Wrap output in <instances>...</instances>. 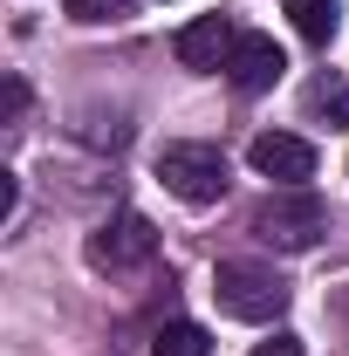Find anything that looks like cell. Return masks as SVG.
I'll return each instance as SVG.
<instances>
[{
    "label": "cell",
    "instance_id": "1",
    "mask_svg": "<svg viewBox=\"0 0 349 356\" xmlns=\"http://www.w3.org/2000/svg\"><path fill=\"white\" fill-rule=\"evenodd\" d=\"M254 233H261L267 247H281V254H308V247L329 233V206H322L308 185H281L261 213H254Z\"/></svg>",
    "mask_w": 349,
    "mask_h": 356
},
{
    "label": "cell",
    "instance_id": "2",
    "mask_svg": "<svg viewBox=\"0 0 349 356\" xmlns=\"http://www.w3.org/2000/svg\"><path fill=\"white\" fill-rule=\"evenodd\" d=\"M213 295L233 322H274L288 309V281L274 267H254V261H219L213 267Z\"/></svg>",
    "mask_w": 349,
    "mask_h": 356
},
{
    "label": "cell",
    "instance_id": "3",
    "mask_svg": "<svg viewBox=\"0 0 349 356\" xmlns=\"http://www.w3.org/2000/svg\"><path fill=\"white\" fill-rule=\"evenodd\" d=\"M158 178L165 192L185 199V206H213L226 192V151L219 144H165L158 151Z\"/></svg>",
    "mask_w": 349,
    "mask_h": 356
},
{
    "label": "cell",
    "instance_id": "4",
    "mask_svg": "<svg viewBox=\"0 0 349 356\" xmlns=\"http://www.w3.org/2000/svg\"><path fill=\"white\" fill-rule=\"evenodd\" d=\"M151 254H158V226L144 220V213H117V220H103L89 233V267H103V274L144 267Z\"/></svg>",
    "mask_w": 349,
    "mask_h": 356
},
{
    "label": "cell",
    "instance_id": "5",
    "mask_svg": "<svg viewBox=\"0 0 349 356\" xmlns=\"http://www.w3.org/2000/svg\"><path fill=\"white\" fill-rule=\"evenodd\" d=\"M247 165L261 178H274V185H302V178H315V144L295 131H261L247 144Z\"/></svg>",
    "mask_w": 349,
    "mask_h": 356
},
{
    "label": "cell",
    "instance_id": "6",
    "mask_svg": "<svg viewBox=\"0 0 349 356\" xmlns=\"http://www.w3.org/2000/svg\"><path fill=\"white\" fill-rule=\"evenodd\" d=\"M281 69H288V55H281L274 35H240L233 55H226V76H233V89H247V96L274 89V83H281Z\"/></svg>",
    "mask_w": 349,
    "mask_h": 356
},
{
    "label": "cell",
    "instance_id": "7",
    "mask_svg": "<svg viewBox=\"0 0 349 356\" xmlns=\"http://www.w3.org/2000/svg\"><path fill=\"white\" fill-rule=\"evenodd\" d=\"M233 42H240V28L226 21V14H199L192 28H178V62L185 69H226V55H233Z\"/></svg>",
    "mask_w": 349,
    "mask_h": 356
},
{
    "label": "cell",
    "instance_id": "8",
    "mask_svg": "<svg viewBox=\"0 0 349 356\" xmlns=\"http://www.w3.org/2000/svg\"><path fill=\"white\" fill-rule=\"evenodd\" d=\"M213 350V336L199 329V322H165L158 336H151V356H206Z\"/></svg>",
    "mask_w": 349,
    "mask_h": 356
},
{
    "label": "cell",
    "instance_id": "9",
    "mask_svg": "<svg viewBox=\"0 0 349 356\" xmlns=\"http://www.w3.org/2000/svg\"><path fill=\"white\" fill-rule=\"evenodd\" d=\"M288 14H295V28L308 42H329L336 35V0H288Z\"/></svg>",
    "mask_w": 349,
    "mask_h": 356
},
{
    "label": "cell",
    "instance_id": "10",
    "mask_svg": "<svg viewBox=\"0 0 349 356\" xmlns=\"http://www.w3.org/2000/svg\"><path fill=\"white\" fill-rule=\"evenodd\" d=\"M62 14L69 21H110V14H124V0H62Z\"/></svg>",
    "mask_w": 349,
    "mask_h": 356
},
{
    "label": "cell",
    "instance_id": "11",
    "mask_svg": "<svg viewBox=\"0 0 349 356\" xmlns=\"http://www.w3.org/2000/svg\"><path fill=\"white\" fill-rule=\"evenodd\" d=\"M14 213H21V178L0 172V220H14Z\"/></svg>",
    "mask_w": 349,
    "mask_h": 356
},
{
    "label": "cell",
    "instance_id": "12",
    "mask_svg": "<svg viewBox=\"0 0 349 356\" xmlns=\"http://www.w3.org/2000/svg\"><path fill=\"white\" fill-rule=\"evenodd\" d=\"M21 110H28V83L7 76V124H21Z\"/></svg>",
    "mask_w": 349,
    "mask_h": 356
},
{
    "label": "cell",
    "instance_id": "13",
    "mask_svg": "<svg viewBox=\"0 0 349 356\" xmlns=\"http://www.w3.org/2000/svg\"><path fill=\"white\" fill-rule=\"evenodd\" d=\"M261 356H302V350H295V336H274V343H267Z\"/></svg>",
    "mask_w": 349,
    "mask_h": 356
}]
</instances>
